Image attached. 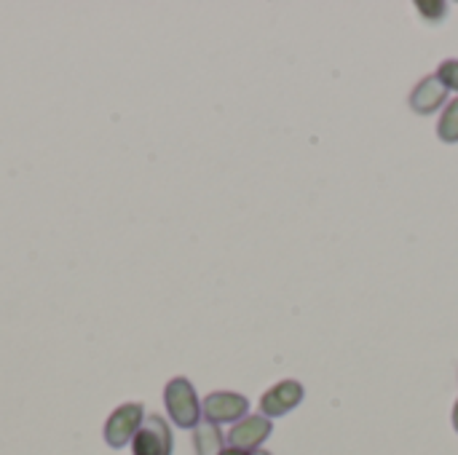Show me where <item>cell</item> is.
Returning <instances> with one entry per match:
<instances>
[{"instance_id": "obj_1", "label": "cell", "mask_w": 458, "mask_h": 455, "mask_svg": "<svg viewBox=\"0 0 458 455\" xmlns=\"http://www.w3.org/2000/svg\"><path fill=\"white\" fill-rule=\"evenodd\" d=\"M164 402L169 410V418L180 429H196L201 421V405L196 397V389L188 378H172L164 389Z\"/></svg>"}, {"instance_id": "obj_2", "label": "cell", "mask_w": 458, "mask_h": 455, "mask_svg": "<svg viewBox=\"0 0 458 455\" xmlns=\"http://www.w3.org/2000/svg\"><path fill=\"white\" fill-rule=\"evenodd\" d=\"M142 421H145V408L140 402H126V405L115 408L110 413V418L105 421V442L110 448L129 445L137 437Z\"/></svg>"}, {"instance_id": "obj_3", "label": "cell", "mask_w": 458, "mask_h": 455, "mask_svg": "<svg viewBox=\"0 0 458 455\" xmlns=\"http://www.w3.org/2000/svg\"><path fill=\"white\" fill-rule=\"evenodd\" d=\"M172 429L161 416H148L131 440V455H172Z\"/></svg>"}, {"instance_id": "obj_4", "label": "cell", "mask_w": 458, "mask_h": 455, "mask_svg": "<svg viewBox=\"0 0 458 455\" xmlns=\"http://www.w3.org/2000/svg\"><path fill=\"white\" fill-rule=\"evenodd\" d=\"M247 410H250V402L233 392H212L201 405L204 418L217 424V426L220 424H239L242 418H247Z\"/></svg>"}, {"instance_id": "obj_5", "label": "cell", "mask_w": 458, "mask_h": 455, "mask_svg": "<svg viewBox=\"0 0 458 455\" xmlns=\"http://www.w3.org/2000/svg\"><path fill=\"white\" fill-rule=\"evenodd\" d=\"M271 432H274V424L266 416H247L239 424H233V429L228 432V448L255 453L271 437Z\"/></svg>"}, {"instance_id": "obj_6", "label": "cell", "mask_w": 458, "mask_h": 455, "mask_svg": "<svg viewBox=\"0 0 458 455\" xmlns=\"http://www.w3.org/2000/svg\"><path fill=\"white\" fill-rule=\"evenodd\" d=\"M303 386L298 381H282L276 383L274 389H268L263 397H260V413L266 418H279V416H287L290 410H295L301 402H303Z\"/></svg>"}, {"instance_id": "obj_7", "label": "cell", "mask_w": 458, "mask_h": 455, "mask_svg": "<svg viewBox=\"0 0 458 455\" xmlns=\"http://www.w3.org/2000/svg\"><path fill=\"white\" fill-rule=\"evenodd\" d=\"M448 99V88L443 86V80L437 75H427L413 91H411V107L419 115H432L437 107H443V102Z\"/></svg>"}, {"instance_id": "obj_8", "label": "cell", "mask_w": 458, "mask_h": 455, "mask_svg": "<svg viewBox=\"0 0 458 455\" xmlns=\"http://www.w3.org/2000/svg\"><path fill=\"white\" fill-rule=\"evenodd\" d=\"M223 432L217 429V424L212 421H199V426L193 429V448H196V455H220L225 451L223 445Z\"/></svg>"}, {"instance_id": "obj_9", "label": "cell", "mask_w": 458, "mask_h": 455, "mask_svg": "<svg viewBox=\"0 0 458 455\" xmlns=\"http://www.w3.org/2000/svg\"><path fill=\"white\" fill-rule=\"evenodd\" d=\"M437 137L443 142H448V145L458 142V97L451 99V105L445 107V113H443V118L437 123Z\"/></svg>"}, {"instance_id": "obj_10", "label": "cell", "mask_w": 458, "mask_h": 455, "mask_svg": "<svg viewBox=\"0 0 458 455\" xmlns=\"http://www.w3.org/2000/svg\"><path fill=\"white\" fill-rule=\"evenodd\" d=\"M416 11H419L424 19H429V21H440V19H445L448 5H445L443 0H419V3H416Z\"/></svg>"}, {"instance_id": "obj_11", "label": "cell", "mask_w": 458, "mask_h": 455, "mask_svg": "<svg viewBox=\"0 0 458 455\" xmlns=\"http://www.w3.org/2000/svg\"><path fill=\"white\" fill-rule=\"evenodd\" d=\"M437 78L443 80V86L451 91H458V59H445L437 70Z\"/></svg>"}, {"instance_id": "obj_12", "label": "cell", "mask_w": 458, "mask_h": 455, "mask_svg": "<svg viewBox=\"0 0 458 455\" xmlns=\"http://www.w3.org/2000/svg\"><path fill=\"white\" fill-rule=\"evenodd\" d=\"M220 455H250V453H244V451H239V448H225Z\"/></svg>"}, {"instance_id": "obj_13", "label": "cell", "mask_w": 458, "mask_h": 455, "mask_svg": "<svg viewBox=\"0 0 458 455\" xmlns=\"http://www.w3.org/2000/svg\"><path fill=\"white\" fill-rule=\"evenodd\" d=\"M454 429L458 432V400H456V405H454Z\"/></svg>"}, {"instance_id": "obj_14", "label": "cell", "mask_w": 458, "mask_h": 455, "mask_svg": "<svg viewBox=\"0 0 458 455\" xmlns=\"http://www.w3.org/2000/svg\"><path fill=\"white\" fill-rule=\"evenodd\" d=\"M250 455H271V453H266V451H255V453H250Z\"/></svg>"}]
</instances>
